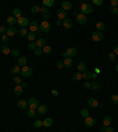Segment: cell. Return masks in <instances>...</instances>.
I'll use <instances>...</instances> for the list:
<instances>
[{
	"mask_svg": "<svg viewBox=\"0 0 118 132\" xmlns=\"http://www.w3.org/2000/svg\"><path fill=\"white\" fill-rule=\"evenodd\" d=\"M39 30L43 32V33H46V32H50L51 31V24L48 21H41L40 25H39Z\"/></svg>",
	"mask_w": 118,
	"mask_h": 132,
	"instance_id": "obj_2",
	"label": "cell"
},
{
	"mask_svg": "<svg viewBox=\"0 0 118 132\" xmlns=\"http://www.w3.org/2000/svg\"><path fill=\"white\" fill-rule=\"evenodd\" d=\"M57 17H58V20H65L67 18V13L64 10H57Z\"/></svg>",
	"mask_w": 118,
	"mask_h": 132,
	"instance_id": "obj_11",
	"label": "cell"
},
{
	"mask_svg": "<svg viewBox=\"0 0 118 132\" xmlns=\"http://www.w3.org/2000/svg\"><path fill=\"white\" fill-rule=\"evenodd\" d=\"M61 10H64L65 12L72 10V4H71L70 1H66V0L63 1V2H61Z\"/></svg>",
	"mask_w": 118,
	"mask_h": 132,
	"instance_id": "obj_13",
	"label": "cell"
},
{
	"mask_svg": "<svg viewBox=\"0 0 118 132\" xmlns=\"http://www.w3.org/2000/svg\"><path fill=\"white\" fill-rule=\"evenodd\" d=\"M64 65L65 67H72V65H73V60H72V58H70V57H66V58H64Z\"/></svg>",
	"mask_w": 118,
	"mask_h": 132,
	"instance_id": "obj_18",
	"label": "cell"
},
{
	"mask_svg": "<svg viewBox=\"0 0 118 132\" xmlns=\"http://www.w3.org/2000/svg\"><path fill=\"white\" fill-rule=\"evenodd\" d=\"M111 7H118V0H111Z\"/></svg>",
	"mask_w": 118,
	"mask_h": 132,
	"instance_id": "obj_54",
	"label": "cell"
},
{
	"mask_svg": "<svg viewBox=\"0 0 118 132\" xmlns=\"http://www.w3.org/2000/svg\"><path fill=\"white\" fill-rule=\"evenodd\" d=\"M51 93H52V95H54V97H58V95H59V92L57 90H54V89L51 91Z\"/></svg>",
	"mask_w": 118,
	"mask_h": 132,
	"instance_id": "obj_56",
	"label": "cell"
},
{
	"mask_svg": "<svg viewBox=\"0 0 118 132\" xmlns=\"http://www.w3.org/2000/svg\"><path fill=\"white\" fill-rule=\"evenodd\" d=\"M83 79H85L86 81L89 79H91V72H87V71H85L84 73H83Z\"/></svg>",
	"mask_w": 118,
	"mask_h": 132,
	"instance_id": "obj_42",
	"label": "cell"
},
{
	"mask_svg": "<svg viewBox=\"0 0 118 132\" xmlns=\"http://www.w3.org/2000/svg\"><path fill=\"white\" fill-rule=\"evenodd\" d=\"M21 75H24V77H31L33 74V70L30 67V66H22L21 67Z\"/></svg>",
	"mask_w": 118,
	"mask_h": 132,
	"instance_id": "obj_5",
	"label": "cell"
},
{
	"mask_svg": "<svg viewBox=\"0 0 118 132\" xmlns=\"http://www.w3.org/2000/svg\"><path fill=\"white\" fill-rule=\"evenodd\" d=\"M76 19H77V22H78L79 25H85L86 22H87V17L81 14V13H78V14L76 16Z\"/></svg>",
	"mask_w": 118,
	"mask_h": 132,
	"instance_id": "obj_6",
	"label": "cell"
},
{
	"mask_svg": "<svg viewBox=\"0 0 118 132\" xmlns=\"http://www.w3.org/2000/svg\"><path fill=\"white\" fill-rule=\"evenodd\" d=\"M27 106H28V104H27V101H26V100L21 99V100L18 101V107H19L20 110H24V109H26Z\"/></svg>",
	"mask_w": 118,
	"mask_h": 132,
	"instance_id": "obj_29",
	"label": "cell"
},
{
	"mask_svg": "<svg viewBox=\"0 0 118 132\" xmlns=\"http://www.w3.org/2000/svg\"><path fill=\"white\" fill-rule=\"evenodd\" d=\"M111 123H112V119H111V117L110 116H104L103 117V125L104 126H110L111 125Z\"/></svg>",
	"mask_w": 118,
	"mask_h": 132,
	"instance_id": "obj_16",
	"label": "cell"
},
{
	"mask_svg": "<svg viewBox=\"0 0 118 132\" xmlns=\"http://www.w3.org/2000/svg\"><path fill=\"white\" fill-rule=\"evenodd\" d=\"M20 71H21L20 66H19V65H16V66H13V67L11 69V73L12 74H18V73H20Z\"/></svg>",
	"mask_w": 118,
	"mask_h": 132,
	"instance_id": "obj_32",
	"label": "cell"
},
{
	"mask_svg": "<svg viewBox=\"0 0 118 132\" xmlns=\"http://www.w3.org/2000/svg\"><path fill=\"white\" fill-rule=\"evenodd\" d=\"M84 124H85L86 127H92L95 124H96V119L95 118H92V117H87V118H85V120H84Z\"/></svg>",
	"mask_w": 118,
	"mask_h": 132,
	"instance_id": "obj_8",
	"label": "cell"
},
{
	"mask_svg": "<svg viewBox=\"0 0 118 132\" xmlns=\"http://www.w3.org/2000/svg\"><path fill=\"white\" fill-rule=\"evenodd\" d=\"M13 83H14V84L16 85H21V79H20V78H19V77H18V75H14V77H13Z\"/></svg>",
	"mask_w": 118,
	"mask_h": 132,
	"instance_id": "obj_41",
	"label": "cell"
},
{
	"mask_svg": "<svg viewBox=\"0 0 118 132\" xmlns=\"http://www.w3.org/2000/svg\"><path fill=\"white\" fill-rule=\"evenodd\" d=\"M91 38L93 41H102L103 39H104V34H103V32L95 31V32H92Z\"/></svg>",
	"mask_w": 118,
	"mask_h": 132,
	"instance_id": "obj_3",
	"label": "cell"
},
{
	"mask_svg": "<svg viewBox=\"0 0 118 132\" xmlns=\"http://www.w3.org/2000/svg\"><path fill=\"white\" fill-rule=\"evenodd\" d=\"M11 54H12V57H20V53H19V51L18 50H12L11 51Z\"/></svg>",
	"mask_w": 118,
	"mask_h": 132,
	"instance_id": "obj_48",
	"label": "cell"
},
{
	"mask_svg": "<svg viewBox=\"0 0 118 132\" xmlns=\"http://www.w3.org/2000/svg\"><path fill=\"white\" fill-rule=\"evenodd\" d=\"M83 87H84V89H91V84H90L89 81H85V83L83 84Z\"/></svg>",
	"mask_w": 118,
	"mask_h": 132,
	"instance_id": "obj_55",
	"label": "cell"
},
{
	"mask_svg": "<svg viewBox=\"0 0 118 132\" xmlns=\"http://www.w3.org/2000/svg\"><path fill=\"white\" fill-rule=\"evenodd\" d=\"M36 45H37L38 48H43L45 45H46V41H45V39L44 38H37V40H36Z\"/></svg>",
	"mask_w": 118,
	"mask_h": 132,
	"instance_id": "obj_15",
	"label": "cell"
},
{
	"mask_svg": "<svg viewBox=\"0 0 118 132\" xmlns=\"http://www.w3.org/2000/svg\"><path fill=\"white\" fill-rule=\"evenodd\" d=\"M89 114H90V112L87 111L86 109H81V110H80V116L83 117L84 119H85V118H87V117H89Z\"/></svg>",
	"mask_w": 118,
	"mask_h": 132,
	"instance_id": "obj_36",
	"label": "cell"
},
{
	"mask_svg": "<svg viewBox=\"0 0 118 132\" xmlns=\"http://www.w3.org/2000/svg\"><path fill=\"white\" fill-rule=\"evenodd\" d=\"M4 32H6V27L5 26H0V34L2 36V34H4Z\"/></svg>",
	"mask_w": 118,
	"mask_h": 132,
	"instance_id": "obj_57",
	"label": "cell"
},
{
	"mask_svg": "<svg viewBox=\"0 0 118 132\" xmlns=\"http://www.w3.org/2000/svg\"><path fill=\"white\" fill-rule=\"evenodd\" d=\"M18 24L20 25V27H27L28 25H30V21H28V19L27 18H25V17H21V18H19L18 19Z\"/></svg>",
	"mask_w": 118,
	"mask_h": 132,
	"instance_id": "obj_9",
	"label": "cell"
},
{
	"mask_svg": "<svg viewBox=\"0 0 118 132\" xmlns=\"http://www.w3.org/2000/svg\"><path fill=\"white\" fill-rule=\"evenodd\" d=\"M87 105L90 106L91 109H96L97 106H99V104H98V100H97L96 98H90L87 100Z\"/></svg>",
	"mask_w": 118,
	"mask_h": 132,
	"instance_id": "obj_12",
	"label": "cell"
},
{
	"mask_svg": "<svg viewBox=\"0 0 118 132\" xmlns=\"http://www.w3.org/2000/svg\"><path fill=\"white\" fill-rule=\"evenodd\" d=\"M56 66H57V69H59V70L64 69V67H65L64 61H63V60H59V61H57V64H56Z\"/></svg>",
	"mask_w": 118,
	"mask_h": 132,
	"instance_id": "obj_43",
	"label": "cell"
},
{
	"mask_svg": "<svg viewBox=\"0 0 118 132\" xmlns=\"http://www.w3.org/2000/svg\"><path fill=\"white\" fill-rule=\"evenodd\" d=\"M33 126H34V127H41V126H43V122L38 119V120H36V122L33 123Z\"/></svg>",
	"mask_w": 118,
	"mask_h": 132,
	"instance_id": "obj_47",
	"label": "cell"
},
{
	"mask_svg": "<svg viewBox=\"0 0 118 132\" xmlns=\"http://www.w3.org/2000/svg\"><path fill=\"white\" fill-rule=\"evenodd\" d=\"M28 86V83H26V81H22L21 83V87L22 89H25V87H27Z\"/></svg>",
	"mask_w": 118,
	"mask_h": 132,
	"instance_id": "obj_59",
	"label": "cell"
},
{
	"mask_svg": "<svg viewBox=\"0 0 118 132\" xmlns=\"http://www.w3.org/2000/svg\"><path fill=\"white\" fill-rule=\"evenodd\" d=\"M112 53H115V54H116V56H118V45H116V47L113 48Z\"/></svg>",
	"mask_w": 118,
	"mask_h": 132,
	"instance_id": "obj_58",
	"label": "cell"
},
{
	"mask_svg": "<svg viewBox=\"0 0 118 132\" xmlns=\"http://www.w3.org/2000/svg\"><path fill=\"white\" fill-rule=\"evenodd\" d=\"M53 52V48L51 47V46H50V45H45V46H44L43 47V53L44 54H51V53Z\"/></svg>",
	"mask_w": 118,
	"mask_h": 132,
	"instance_id": "obj_26",
	"label": "cell"
},
{
	"mask_svg": "<svg viewBox=\"0 0 118 132\" xmlns=\"http://www.w3.org/2000/svg\"><path fill=\"white\" fill-rule=\"evenodd\" d=\"M26 64H27V59L26 57H19L18 58V65L19 66H26Z\"/></svg>",
	"mask_w": 118,
	"mask_h": 132,
	"instance_id": "obj_27",
	"label": "cell"
},
{
	"mask_svg": "<svg viewBox=\"0 0 118 132\" xmlns=\"http://www.w3.org/2000/svg\"><path fill=\"white\" fill-rule=\"evenodd\" d=\"M91 89L93 91H97V90H99V89H100V85L98 84L97 81H93V83L91 84Z\"/></svg>",
	"mask_w": 118,
	"mask_h": 132,
	"instance_id": "obj_40",
	"label": "cell"
},
{
	"mask_svg": "<svg viewBox=\"0 0 118 132\" xmlns=\"http://www.w3.org/2000/svg\"><path fill=\"white\" fill-rule=\"evenodd\" d=\"M103 0H92V4L93 5H96V6H100V5H103Z\"/></svg>",
	"mask_w": 118,
	"mask_h": 132,
	"instance_id": "obj_50",
	"label": "cell"
},
{
	"mask_svg": "<svg viewBox=\"0 0 118 132\" xmlns=\"http://www.w3.org/2000/svg\"><path fill=\"white\" fill-rule=\"evenodd\" d=\"M110 12L115 16H118V7H110Z\"/></svg>",
	"mask_w": 118,
	"mask_h": 132,
	"instance_id": "obj_49",
	"label": "cell"
},
{
	"mask_svg": "<svg viewBox=\"0 0 118 132\" xmlns=\"http://www.w3.org/2000/svg\"><path fill=\"white\" fill-rule=\"evenodd\" d=\"M28 27H30V32H33V33H37V32L39 31V24H38V21H36V20L31 21Z\"/></svg>",
	"mask_w": 118,
	"mask_h": 132,
	"instance_id": "obj_7",
	"label": "cell"
},
{
	"mask_svg": "<svg viewBox=\"0 0 118 132\" xmlns=\"http://www.w3.org/2000/svg\"><path fill=\"white\" fill-rule=\"evenodd\" d=\"M37 116V113H36V110H32V109H30L28 111H27V117H30V118H33V117Z\"/></svg>",
	"mask_w": 118,
	"mask_h": 132,
	"instance_id": "obj_39",
	"label": "cell"
},
{
	"mask_svg": "<svg viewBox=\"0 0 118 132\" xmlns=\"http://www.w3.org/2000/svg\"><path fill=\"white\" fill-rule=\"evenodd\" d=\"M34 54H36V56H37V57H40V56H41V54H44L43 53V48H36V50H34Z\"/></svg>",
	"mask_w": 118,
	"mask_h": 132,
	"instance_id": "obj_44",
	"label": "cell"
},
{
	"mask_svg": "<svg viewBox=\"0 0 118 132\" xmlns=\"http://www.w3.org/2000/svg\"><path fill=\"white\" fill-rule=\"evenodd\" d=\"M43 5L45 7L50 8V7H52L54 5V0H43Z\"/></svg>",
	"mask_w": 118,
	"mask_h": 132,
	"instance_id": "obj_31",
	"label": "cell"
},
{
	"mask_svg": "<svg viewBox=\"0 0 118 132\" xmlns=\"http://www.w3.org/2000/svg\"><path fill=\"white\" fill-rule=\"evenodd\" d=\"M52 124H53V120H52V118H46V119H45V120L43 122V126L50 127V126H52Z\"/></svg>",
	"mask_w": 118,
	"mask_h": 132,
	"instance_id": "obj_30",
	"label": "cell"
},
{
	"mask_svg": "<svg viewBox=\"0 0 118 132\" xmlns=\"http://www.w3.org/2000/svg\"><path fill=\"white\" fill-rule=\"evenodd\" d=\"M111 103L112 104H118V94L111 95Z\"/></svg>",
	"mask_w": 118,
	"mask_h": 132,
	"instance_id": "obj_45",
	"label": "cell"
},
{
	"mask_svg": "<svg viewBox=\"0 0 118 132\" xmlns=\"http://www.w3.org/2000/svg\"><path fill=\"white\" fill-rule=\"evenodd\" d=\"M17 33H18V30H17L14 26H10L8 28H6V34L8 36V37H13V36H16Z\"/></svg>",
	"mask_w": 118,
	"mask_h": 132,
	"instance_id": "obj_10",
	"label": "cell"
},
{
	"mask_svg": "<svg viewBox=\"0 0 118 132\" xmlns=\"http://www.w3.org/2000/svg\"><path fill=\"white\" fill-rule=\"evenodd\" d=\"M96 28H97V31L103 32L104 30H105V24H104L103 21H98V22L96 24Z\"/></svg>",
	"mask_w": 118,
	"mask_h": 132,
	"instance_id": "obj_28",
	"label": "cell"
},
{
	"mask_svg": "<svg viewBox=\"0 0 118 132\" xmlns=\"http://www.w3.org/2000/svg\"><path fill=\"white\" fill-rule=\"evenodd\" d=\"M66 54H67V57H75L76 54H77V48L76 47H69L66 50Z\"/></svg>",
	"mask_w": 118,
	"mask_h": 132,
	"instance_id": "obj_17",
	"label": "cell"
},
{
	"mask_svg": "<svg viewBox=\"0 0 118 132\" xmlns=\"http://www.w3.org/2000/svg\"><path fill=\"white\" fill-rule=\"evenodd\" d=\"M40 12H41L43 14H47V13H48V8H47V7H45V6H43V7H40Z\"/></svg>",
	"mask_w": 118,
	"mask_h": 132,
	"instance_id": "obj_52",
	"label": "cell"
},
{
	"mask_svg": "<svg viewBox=\"0 0 118 132\" xmlns=\"http://www.w3.org/2000/svg\"><path fill=\"white\" fill-rule=\"evenodd\" d=\"M79 10H80L81 14L86 16V14H91L92 12H93V7H92V5H90V4L83 2V4H80V6H79Z\"/></svg>",
	"mask_w": 118,
	"mask_h": 132,
	"instance_id": "obj_1",
	"label": "cell"
},
{
	"mask_svg": "<svg viewBox=\"0 0 118 132\" xmlns=\"http://www.w3.org/2000/svg\"><path fill=\"white\" fill-rule=\"evenodd\" d=\"M6 21H7V24H8V25H10L11 27L14 26L16 24H18V19H16V18H14L13 16H12V17H8V18L6 19Z\"/></svg>",
	"mask_w": 118,
	"mask_h": 132,
	"instance_id": "obj_20",
	"label": "cell"
},
{
	"mask_svg": "<svg viewBox=\"0 0 118 132\" xmlns=\"http://www.w3.org/2000/svg\"><path fill=\"white\" fill-rule=\"evenodd\" d=\"M97 73H91V78H93V79H97Z\"/></svg>",
	"mask_w": 118,
	"mask_h": 132,
	"instance_id": "obj_61",
	"label": "cell"
},
{
	"mask_svg": "<svg viewBox=\"0 0 118 132\" xmlns=\"http://www.w3.org/2000/svg\"><path fill=\"white\" fill-rule=\"evenodd\" d=\"M0 52L2 53L4 56H8V54H11V48H10V46H7V45H2Z\"/></svg>",
	"mask_w": 118,
	"mask_h": 132,
	"instance_id": "obj_21",
	"label": "cell"
},
{
	"mask_svg": "<svg viewBox=\"0 0 118 132\" xmlns=\"http://www.w3.org/2000/svg\"><path fill=\"white\" fill-rule=\"evenodd\" d=\"M100 130L102 131H104V132H115V130H113V127H111V126H104L103 125L102 127H100Z\"/></svg>",
	"mask_w": 118,
	"mask_h": 132,
	"instance_id": "obj_37",
	"label": "cell"
},
{
	"mask_svg": "<svg viewBox=\"0 0 118 132\" xmlns=\"http://www.w3.org/2000/svg\"><path fill=\"white\" fill-rule=\"evenodd\" d=\"M27 33H28V32H27V28L20 27V28H18V33H17V34H18L20 38H22V37H26Z\"/></svg>",
	"mask_w": 118,
	"mask_h": 132,
	"instance_id": "obj_22",
	"label": "cell"
},
{
	"mask_svg": "<svg viewBox=\"0 0 118 132\" xmlns=\"http://www.w3.org/2000/svg\"><path fill=\"white\" fill-rule=\"evenodd\" d=\"M83 79V73H80V72H76L75 74H73V80H76V81H79V80Z\"/></svg>",
	"mask_w": 118,
	"mask_h": 132,
	"instance_id": "obj_34",
	"label": "cell"
},
{
	"mask_svg": "<svg viewBox=\"0 0 118 132\" xmlns=\"http://www.w3.org/2000/svg\"><path fill=\"white\" fill-rule=\"evenodd\" d=\"M38 110V114H45V113H47V105H45V104H41V105H39V107L37 109Z\"/></svg>",
	"mask_w": 118,
	"mask_h": 132,
	"instance_id": "obj_14",
	"label": "cell"
},
{
	"mask_svg": "<svg viewBox=\"0 0 118 132\" xmlns=\"http://www.w3.org/2000/svg\"><path fill=\"white\" fill-rule=\"evenodd\" d=\"M8 38H10V37H8L7 34H2V36H1V41L6 44V42L8 41Z\"/></svg>",
	"mask_w": 118,
	"mask_h": 132,
	"instance_id": "obj_51",
	"label": "cell"
},
{
	"mask_svg": "<svg viewBox=\"0 0 118 132\" xmlns=\"http://www.w3.org/2000/svg\"><path fill=\"white\" fill-rule=\"evenodd\" d=\"M22 91H24V89L21 87V85H16V87L13 89V93H14V95H20L22 94Z\"/></svg>",
	"mask_w": 118,
	"mask_h": 132,
	"instance_id": "obj_19",
	"label": "cell"
},
{
	"mask_svg": "<svg viewBox=\"0 0 118 132\" xmlns=\"http://www.w3.org/2000/svg\"><path fill=\"white\" fill-rule=\"evenodd\" d=\"M27 48L30 50V51H34L36 48H37V45H36V41H32L30 42L28 45H27Z\"/></svg>",
	"mask_w": 118,
	"mask_h": 132,
	"instance_id": "obj_38",
	"label": "cell"
},
{
	"mask_svg": "<svg viewBox=\"0 0 118 132\" xmlns=\"http://www.w3.org/2000/svg\"><path fill=\"white\" fill-rule=\"evenodd\" d=\"M116 71H117V72H118V64H117V65H116Z\"/></svg>",
	"mask_w": 118,
	"mask_h": 132,
	"instance_id": "obj_63",
	"label": "cell"
},
{
	"mask_svg": "<svg viewBox=\"0 0 118 132\" xmlns=\"http://www.w3.org/2000/svg\"><path fill=\"white\" fill-rule=\"evenodd\" d=\"M51 18V16H50V13H47V14H43V20L44 21H48V19Z\"/></svg>",
	"mask_w": 118,
	"mask_h": 132,
	"instance_id": "obj_53",
	"label": "cell"
},
{
	"mask_svg": "<svg viewBox=\"0 0 118 132\" xmlns=\"http://www.w3.org/2000/svg\"><path fill=\"white\" fill-rule=\"evenodd\" d=\"M107 59H109V61H115V59H116V54L115 53H109V56H107Z\"/></svg>",
	"mask_w": 118,
	"mask_h": 132,
	"instance_id": "obj_46",
	"label": "cell"
},
{
	"mask_svg": "<svg viewBox=\"0 0 118 132\" xmlns=\"http://www.w3.org/2000/svg\"><path fill=\"white\" fill-rule=\"evenodd\" d=\"M95 71H96L95 73H97V74H98V73H100V70H99V69H96V70H95Z\"/></svg>",
	"mask_w": 118,
	"mask_h": 132,
	"instance_id": "obj_62",
	"label": "cell"
},
{
	"mask_svg": "<svg viewBox=\"0 0 118 132\" xmlns=\"http://www.w3.org/2000/svg\"><path fill=\"white\" fill-rule=\"evenodd\" d=\"M56 24H57V26H61V25H63V21H61V20H57V21H56Z\"/></svg>",
	"mask_w": 118,
	"mask_h": 132,
	"instance_id": "obj_60",
	"label": "cell"
},
{
	"mask_svg": "<svg viewBox=\"0 0 118 132\" xmlns=\"http://www.w3.org/2000/svg\"><path fill=\"white\" fill-rule=\"evenodd\" d=\"M78 72H80V73H84L86 71V64L84 61H80V63H78Z\"/></svg>",
	"mask_w": 118,
	"mask_h": 132,
	"instance_id": "obj_23",
	"label": "cell"
},
{
	"mask_svg": "<svg viewBox=\"0 0 118 132\" xmlns=\"http://www.w3.org/2000/svg\"><path fill=\"white\" fill-rule=\"evenodd\" d=\"M26 37H27V39L30 40V42L36 41V40H37V34H36V33H33V32H28Z\"/></svg>",
	"mask_w": 118,
	"mask_h": 132,
	"instance_id": "obj_25",
	"label": "cell"
},
{
	"mask_svg": "<svg viewBox=\"0 0 118 132\" xmlns=\"http://www.w3.org/2000/svg\"><path fill=\"white\" fill-rule=\"evenodd\" d=\"M13 17H14L16 19H19V18H21V10H19V8H16V10H13Z\"/></svg>",
	"mask_w": 118,
	"mask_h": 132,
	"instance_id": "obj_33",
	"label": "cell"
},
{
	"mask_svg": "<svg viewBox=\"0 0 118 132\" xmlns=\"http://www.w3.org/2000/svg\"><path fill=\"white\" fill-rule=\"evenodd\" d=\"M40 12V6L38 5H34L31 7V13H33V14H37V13H39Z\"/></svg>",
	"mask_w": 118,
	"mask_h": 132,
	"instance_id": "obj_35",
	"label": "cell"
},
{
	"mask_svg": "<svg viewBox=\"0 0 118 132\" xmlns=\"http://www.w3.org/2000/svg\"><path fill=\"white\" fill-rule=\"evenodd\" d=\"M72 25H73V24H72V20H71V19H67V18H66L65 20H63V26H64V28H67V30H69V28L72 27Z\"/></svg>",
	"mask_w": 118,
	"mask_h": 132,
	"instance_id": "obj_24",
	"label": "cell"
},
{
	"mask_svg": "<svg viewBox=\"0 0 118 132\" xmlns=\"http://www.w3.org/2000/svg\"><path fill=\"white\" fill-rule=\"evenodd\" d=\"M27 104H28V106H30V109H32V110H37L38 107H39V101L36 99V98H30L28 100H27Z\"/></svg>",
	"mask_w": 118,
	"mask_h": 132,
	"instance_id": "obj_4",
	"label": "cell"
}]
</instances>
